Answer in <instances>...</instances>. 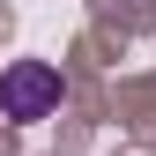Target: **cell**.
<instances>
[{"label": "cell", "mask_w": 156, "mask_h": 156, "mask_svg": "<svg viewBox=\"0 0 156 156\" xmlns=\"http://www.w3.org/2000/svg\"><path fill=\"white\" fill-rule=\"evenodd\" d=\"M60 104V67H45V60H15L8 74H0V112L8 119H45V112Z\"/></svg>", "instance_id": "cell-1"}]
</instances>
